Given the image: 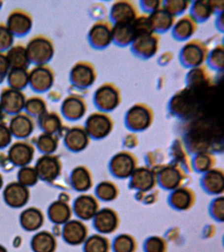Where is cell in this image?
I'll use <instances>...</instances> for the list:
<instances>
[{"label":"cell","mask_w":224,"mask_h":252,"mask_svg":"<svg viewBox=\"0 0 224 252\" xmlns=\"http://www.w3.org/2000/svg\"><path fill=\"white\" fill-rule=\"evenodd\" d=\"M216 84L192 87L187 86L172 96L169 110L174 115L187 121L211 114Z\"/></svg>","instance_id":"6da1fadb"},{"label":"cell","mask_w":224,"mask_h":252,"mask_svg":"<svg viewBox=\"0 0 224 252\" xmlns=\"http://www.w3.org/2000/svg\"><path fill=\"white\" fill-rule=\"evenodd\" d=\"M190 126L187 141L192 150L201 151L213 147L222 142V130L219 126L218 118L211 114L189 120Z\"/></svg>","instance_id":"7a4b0ae2"},{"label":"cell","mask_w":224,"mask_h":252,"mask_svg":"<svg viewBox=\"0 0 224 252\" xmlns=\"http://www.w3.org/2000/svg\"><path fill=\"white\" fill-rule=\"evenodd\" d=\"M25 47L29 61L36 66L46 65L54 55L52 41L45 36L39 35L33 37Z\"/></svg>","instance_id":"3957f363"},{"label":"cell","mask_w":224,"mask_h":252,"mask_svg":"<svg viewBox=\"0 0 224 252\" xmlns=\"http://www.w3.org/2000/svg\"><path fill=\"white\" fill-rule=\"evenodd\" d=\"M209 55V49L204 41L192 39L185 43L180 52V60L186 66L193 67L204 64Z\"/></svg>","instance_id":"277c9868"},{"label":"cell","mask_w":224,"mask_h":252,"mask_svg":"<svg viewBox=\"0 0 224 252\" xmlns=\"http://www.w3.org/2000/svg\"><path fill=\"white\" fill-rule=\"evenodd\" d=\"M94 102L103 112L116 109L122 101L121 90L113 83L105 82L98 87L94 96Z\"/></svg>","instance_id":"5b68a950"},{"label":"cell","mask_w":224,"mask_h":252,"mask_svg":"<svg viewBox=\"0 0 224 252\" xmlns=\"http://www.w3.org/2000/svg\"><path fill=\"white\" fill-rule=\"evenodd\" d=\"M154 119V112L148 104L137 102L128 110L126 122L133 131H143L151 125Z\"/></svg>","instance_id":"8992f818"},{"label":"cell","mask_w":224,"mask_h":252,"mask_svg":"<svg viewBox=\"0 0 224 252\" xmlns=\"http://www.w3.org/2000/svg\"><path fill=\"white\" fill-rule=\"evenodd\" d=\"M113 125V120L107 112L98 110L88 116L85 129L89 136L96 139H101L111 133Z\"/></svg>","instance_id":"52a82bcc"},{"label":"cell","mask_w":224,"mask_h":252,"mask_svg":"<svg viewBox=\"0 0 224 252\" xmlns=\"http://www.w3.org/2000/svg\"><path fill=\"white\" fill-rule=\"evenodd\" d=\"M95 67L88 61H80L74 65L70 71V78L76 88L84 89L91 86L97 79Z\"/></svg>","instance_id":"ba28073f"},{"label":"cell","mask_w":224,"mask_h":252,"mask_svg":"<svg viewBox=\"0 0 224 252\" xmlns=\"http://www.w3.org/2000/svg\"><path fill=\"white\" fill-rule=\"evenodd\" d=\"M114 25L111 21L100 19L96 21L88 33V38L92 46L97 49L105 48L113 41Z\"/></svg>","instance_id":"9c48e42d"},{"label":"cell","mask_w":224,"mask_h":252,"mask_svg":"<svg viewBox=\"0 0 224 252\" xmlns=\"http://www.w3.org/2000/svg\"><path fill=\"white\" fill-rule=\"evenodd\" d=\"M160 41V35L155 32L143 33L135 37L131 43V49L141 58H151L159 51Z\"/></svg>","instance_id":"30bf717a"},{"label":"cell","mask_w":224,"mask_h":252,"mask_svg":"<svg viewBox=\"0 0 224 252\" xmlns=\"http://www.w3.org/2000/svg\"><path fill=\"white\" fill-rule=\"evenodd\" d=\"M139 15V10L136 4L128 0L114 2L110 11V17L115 25L130 24Z\"/></svg>","instance_id":"8fae6325"},{"label":"cell","mask_w":224,"mask_h":252,"mask_svg":"<svg viewBox=\"0 0 224 252\" xmlns=\"http://www.w3.org/2000/svg\"><path fill=\"white\" fill-rule=\"evenodd\" d=\"M26 96L22 91L7 88L0 94V104L3 112L15 115L25 108Z\"/></svg>","instance_id":"7c38bea8"},{"label":"cell","mask_w":224,"mask_h":252,"mask_svg":"<svg viewBox=\"0 0 224 252\" xmlns=\"http://www.w3.org/2000/svg\"><path fill=\"white\" fill-rule=\"evenodd\" d=\"M54 82V72L46 64L38 65L29 72V84L36 92H46L52 88Z\"/></svg>","instance_id":"4fadbf2b"},{"label":"cell","mask_w":224,"mask_h":252,"mask_svg":"<svg viewBox=\"0 0 224 252\" xmlns=\"http://www.w3.org/2000/svg\"><path fill=\"white\" fill-rule=\"evenodd\" d=\"M32 19L23 10L11 12L7 19L6 26L13 35H23L29 32L32 27Z\"/></svg>","instance_id":"5bb4252c"},{"label":"cell","mask_w":224,"mask_h":252,"mask_svg":"<svg viewBox=\"0 0 224 252\" xmlns=\"http://www.w3.org/2000/svg\"><path fill=\"white\" fill-rule=\"evenodd\" d=\"M88 109L85 99L79 94H70L64 98L62 105L63 114L69 120L83 117Z\"/></svg>","instance_id":"9a60e30c"},{"label":"cell","mask_w":224,"mask_h":252,"mask_svg":"<svg viewBox=\"0 0 224 252\" xmlns=\"http://www.w3.org/2000/svg\"><path fill=\"white\" fill-rule=\"evenodd\" d=\"M151 27L155 32H163L173 27L176 21V16L165 9L162 5L149 14Z\"/></svg>","instance_id":"2e32d148"},{"label":"cell","mask_w":224,"mask_h":252,"mask_svg":"<svg viewBox=\"0 0 224 252\" xmlns=\"http://www.w3.org/2000/svg\"><path fill=\"white\" fill-rule=\"evenodd\" d=\"M34 127L32 116L22 112L13 116L9 126L12 135L19 138L28 137L32 133Z\"/></svg>","instance_id":"e0dca14e"},{"label":"cell","mask_w":224,"mask_h":252,"mask_svg":"<svg viewBox=\"0 0 224 252\" xmlns=\"http://www.w3.org/2000/svg\"><path fill=\"white\" fill-rule=\"evenodd\" d=\"M172 28L173 36L179 40H185L196 32L198 22L190 14H186L176 21Z\"/></svg>","instance_id":"ac0fdd59"},{"label":"cell","mask_w":224,"mask_h":252,"mask_svg":"<svg viewBox=\"0 0 224 252\" xmlns=\"http://www.w3.org/2000/svg\"><path fill=\"white\" fill-rule=\"evenodd\" d=\"M64 142L68 149L74 151H80L87 147L90 136L85 128L75 126L68 130L64 136Z\"/></svg>","instance_id":"d6986e66"},{"label":"cell","mask_w":224,"mask_h":252,"mask_svg":"<svg viewBox=\"0 0 224 252\" xmlns=\"http://www.w3.org/2000/svg\"><path fill=\"white\" fill-rule=\"evenodd\" d=\"M186 83L187 86L193 87L215 84L211 73L204 64L191 68L187 74Z\"/></svg>","instance_id":"ffe728a7"},{"label":"cell","mask_w":224,"mask_h":252,"mask_svg":"<svg viewBox=\"0 0 224 252\" xmlns=\"http://www.w3.org/2000/svg\"><path fill=\"white\" fill-rule=\"evenodd\" d=\"M9 154V158L12 162L24 165L32 159L34 149L30 144L25 141H18L11 146Z\"/></svg>","instance_id":"44dd1931"},{"label":"cell","mask_w":224,"mask_h":252,"mask_svg":"<svg viewBox=\"0 0 224 252\" xmlns=\"http://www.w3.org/2000/svg\"><path fill=\"white\" fill-rule=\"evenodd\" d=\"M11 68H28L30 61L29 60L26 47L23 45H13L5 53Z\"/></svg>","instance_id":"7402d4cb"},{"label":"cell","mask_w":224,"mask_h":252,"mask_svg":"<svg viewBox=\"0 0 224 252\" xmlns=\"http://www.w3.org/2000/svg\"><path fill=\"white\" fill-rule=\"evenodd\" d=\"M135 31L132 23L126 25H115L113 27V41L121 46L130 44L134 40Z\"/></svg>","instance_id":"603a6c76"},{"label":"cell","mask_w":224,"mask_h":252,"mask_svg":"<svg viewBox=\"0 0 224 252\" xmlns=\"http://www.w3.org/2000/svg\"><path fill=\"white\" fill-rule=\"evenodd\" d=\"M133 167V159L129 154L120 153L112 161V169L117 176L127 177L130 174Z\"/></svg>","instance_id":"cb8c5ba5"},{"label":"cell","mask_w":224,"mask_h":252,"mask_svg":"<svg viewBox=\"0 0 224 252\" xmlns=\"http://www.w3.org/2000/svg\"><path fill=\"white\" fill-rule=\"evenodd\" d=\"M64 239L72 244H79L86 237V230L83 224L79 222L72 221L65 226L64 230Z\"/></svg>","instance_id":"d4e9b609"},{"label":"cell","mask_w":224,"mask_h":252,"mask_svg":"<svg viewBox=\"0 0 224 252\" xmlns=\"http://www.w3.org/2000/svg\"><path fill=\"white\" fill-rule=\"evenodd\" d=\"M5 200L11 206H23L28 199V192L23 185H11L5 192Z\"/></svg>","instance_id":"484cf974"},{"label":"cell","mask_w":224,"mask_h":252,"mask_svg":"<svg viewBox=\"0 0 224 252\" xmlns=\"http://www.w3.org/2000/svg\"><path fill=\"white\" fill-rule=\"evenodd\" d=\"M59 171L58 161L54 157L46 156L37 163V173L44 179L54 178Z\"/></svg>","instance_id":"4316f807"},{"label":"cell","mask_w":224,"mask_h":252,"mask_svg":"<svg viewBox=\"0 0 224 252\" xmlns=\"http://www.w3.org/2000/svg\"><path fill=\"white\" fill-rule=\"evenodd\" d=\"M6 78L9 88L22 91L29 84V72L25 68H10Z\"/></svg>","instance_id":"83f0119b"},{"label":"cell","mask_w":224,"mask_h":252,"mask_svg":"<svg viewBox=\"0 0 224 252\" xmlns=\"http://www.w3.org/2000/svg\"><path fill=\"white\" fill-rule=\"evenodd\" d=\"M117 218L115 214L109 210H105L97 215L96 226L103 233H110L117 226Z\"/></svg>","instance_id":"f1b7e54d"},{"label":"cell","mask_w":224,"mask_h":252,"mask_svg":"<svg viewBox=\"0 0 224 252\" xmlns=\"http://www.w3.org/2000/svg\"><path fill=\"white\" fill-rule=\"evenodd\" d=\"M74 208L76 214L83 219H90L95 214L97 204L92 197L84 196L80 197L76 201Z\"/></svg>","instance_id":"f546056e"},{"label":"cell","mask_w":224,"mask_h":252,"mask_svg":"<svg viewBox=\"0 0 224 252\" xmlns=\"http://www.w3.org/2000/svg\"><path fill=\"white\" fill-rule=\"evenodd\" d=\"M39 123L45 133L52 135L62 127V120L56 112H45L39 117Z\"/></svg>","instance_id":"4dcf8cb0"},{"label":"cell","mask_w":224,"mask_h":252,"mask_svg":"<svg viewBox=\"0 0 224 252\" xmlns=\"http://www.w3.org/2000/svg\"><path fill=\"white\" fill-rule=\"evenodd\" d=\"M214 13L211 1H196L192 3L190 15L198 22L209 19Z\"/></svg>","instance_id":"1f68e13d"},{"label":"cell","mask_w":224,"mask_h":252,"mask_svg":"<svg viewBox=\"0 0 224 252\" xmlns=\"http://www.w3.org/2000/svg\"><path fill=\"white\" fill-rule=\"evenodd\" d=\"M24 109L29 116L39 118L47 112L46 102L40 96H31L27 98Z\"/></svg>","instance_id":"d6a6232c"},{"label":"cell","mask_w":224,"mask_h":252,"mask_svg":"<svg viewBox=\"0 0 224 252\" xmlns=\"http://www.w3.org/2000/svg\"><path fill=\"white\" fill-rule=\"evenodd\" d=\"M110 243L109 240L103 236L95 235L92 236L86 241V252H109Z\"/></svg>","instance_id":"836d02e7"},{"label":"cell","mask_w":224,"mask_h":252,"mask_svg":"<svg viewBox=\"0 0 224 252\" xmlns=\"http://www.w3.org/2000/svg\"><path fill=\"white\" fill-rule=\"evenodd\" d=\"M54 244V238L46 232L37 234L32 242L33 248L36 252H52Z\"/></svg>","instance_id":"e575fe53"},{"label":"cell","mask_w":224,"mask_h":252,"mask_svg":"<svg viewBox=\"0 0 224 252\" xmlns=\"http://www.w3.org/2000/svg\"><path fill=\"white\" fill-rule=\"evenodd\" d=\"M42 215L36 210H28L21 217V222L23 226L29 230H34L38 228L42 223Z\"/></svg>","instance_id":"d590c367"},{"label":"cell","mask_w":224,"mask_h":252,"mask_svg":"<svg viewBox=\"0 0 224 252\" xmlns=\"http://www.w3.org/2000/svg\"><path fill=\"white\" fill-rule=\"evenodd\" d=\"M58 145V139L52 134L42 133L37 140V146L40 151L46 153H52L57 149Z\"/></svg>","instance_id":"8d00e7d4"},{"label":"cell","mask_w":224,"mask_h":252,"mask_svg":"<svg viewBox=\"0 0 224 252\" xmlns=\"http://www.w3.org/2000/svg\"><path fill=\"white\" fill-rule=\"evenodd\" d=\"M50 215L53 221L64 222L70 217V210L64 203H56L51 207Z\"/></svg>","instance_id":"74e56055"},{"label":"cell","mask_w":224,"mask_h":252,"mask_svg":"<svg viewBox=\"0 0 224 252\" xmlns=\"http://www.w3.org/2000/svg\"><path fill=\"white\" fill-rule=\"evenodd\" d=\"M209 66L215 70H222L224 68V47L222 44L216 45L208 57Z\"/></svg>","instance_id":"f35d334b"},{"label":"cell","mask_w":224,"mask_h":252,"mask_svg":"<svg viewBox=\"0 0 224 252\" xmlns=\"http://www.w3.org/2000/svg\"><path fill=\"white\" fill-rule=\"evenodd\" d=\"M113 247L115 252H134L136 245L131 236L121 235L115 240Z\"/></svg>","instance_id":"ab89813d"},{"label":"cell","mask_w":224,"mask_h":252,"mask_svg":"<svg viewBox=\"0 0 224 252\" xmlns=\"http://www.w3.org/2000/svg\"><path fill=\"white\" fill-rule=\"evenodd\" d=\"M72 183L77 190H84L89 188L90 178L87 171L84 169L78 168L72 173Z\"/></svg>","instance_id":"60d3db41"},{"label":"cell","mask_w":224,"mask_h":252,"mask_svg":"<svg viewBox=\"0 0 224 252\" xmlns=\"http://www.w3.org/2000/svg\"><path fill=\"white\" fill-rule=\"evenodd\" d=\"M204 185L212 192H218L223 189V177L218 172L211 171L206 175Z\"/></svg>","instance_id":"b9f144b4"},{"label":"cell","mask_w":224,"mask_h":252,"mask_svg":"<svg viewBox=\"0 0 224 252\" xmlns=\"http://www.w3.org/2000/svg\"><path fill=\"white\" fill-rule=\"evenodd\" d=\"M14 36L6 25L0 23V52H5L13 46Z\"/></svg>","instance_id":"7bdbcfd3"},{"label":"cell","mask_w":224,"mask_h":252,"mask_svg":"<svg viewBox=\"0 0 224 252\" xmlns=\"http://www.w3.org/2000/svg\"><path fill=\"white\" fill-rule=\"evenodd\" d=\"M153 177L152 174L147 170H141L135 173L133 177V183L135 186L142 190L150 188L153 185Z\"/></svg>","instance_id":"ee69618b"},{"label":"cell","mask_w":224,"mask_h":252,"mask_svg":"<svg viewBox=\"0 0 224 252\" xmlns=\"http://www.w3.org/2000/svg\"><path fill=\"white\" fill-rule=\"evenodd\" d=\"M191 4L190 1H162V7L170 12L172 15L177 16L184 13L188 9Z\"/></svg>","instance_id":"f6af8a7d"},{"label":"cell","mask_w":224,"mask_h":252,"mask_svg":"<svg viewBox=\"0 0 224 252\" xmlns=\"http://www.w3.org/2000/svg\"><path fill=\"white\" fill-rule=\"evenodd\" d=\"M172 201L174 206L180 209L188 208L190 206L191 197L186 190H180L173 194Z\"/></svg>","instance_id":"bcb514c9"},{"label":"cell","mask_w":224,"mask_h":252,"mask_svg":"<svg viewBox=\"0 0 224 252\" xmlns=\"http://www.w3.org/2000/svg\"><path fill=\"white\" fill-rule=\"evenodd\" d=\"M145 250L147 252H166V242L162 238L154 236L147 240Z\"/></svg>","instance_id":"7dc6e473"},{"label":"cell","mask_w":224,"mask_h":252,"mask_svg":"<svg viewBox=\"0 0 224 252\" xmlns=\"http://www.w3.org/2000/svg\"><path fill=\"white\" fill-rule=\"evenodd\" d=\"M162 185L168 188H173L178 185L179 179L178 173L174 169H168L162 173Z\"/></svg>","instance_id":"c3c4849f"},{"label":"cell","mask_w":224,"mask_h":252,"mask_svg":"<svg viewBox=\"0 0 224 252\" xmlns=\"http://www.w3.org/2000/svg\"><path fill=\"white\" fill-rule=\"evenodd\" d=\"M38 173L31 167H25L19 172V180L21 185H33L36 181Z\"/></svg>","instance_id":"681fc988"},{"label":"cell","mask_w":224,"mask_h":252,"mask_svg":"<svg viewBox=\"0 0 224 252\" xmlns=\"http://www.w3.org/2000/svg\"><path fill=\"white\" fill-rule=\"evenodd\" d=\"M97 194L104 200H111L116 196L115 187L110 183H103L97 189Z\"/></svg>","instance_id":"f907efd6"},{"label":"cell","mask_w":224,"mask_h":252,"mask_svg":"<svg viewBox=\"0 0 224 252\" xmlns=\"http://www.w3.org/2000/svg\"><path fill=\"white\" fill-rule=\"evenodd\" d=\"M12 134L9 130V126L0 122V148H4L10 143L12 139Z\"/></svg>","instance_id":"816d5d0a"},{"label":"cell","mask_w":224,"mask_h":252,"mask_svg":"<svg viewBox=\"0 0 224 252\" xmlns=\"http://www.w3.org/2000/svg\"><path fill=\"white\" fill-rule=\"evenodd\" d=\"M10 68L6 54L5 52H0V82L6 78Z\"/></svg>","instance_id":"f5cc1de1"},{"label":"cell","mask_w":224,"mask_h":252,"mask_svg":"<svg viewBox=\"0 0 224 252\" xmlns=\"http://www.w3.org/2000/svg\"><path fill=\"white\" fill-rule=\"evenodd\" d=\"M210 162V157L207 155L206 152H202L199 154L196 157V163L198 169L200 170H205L209 167Z\"/></svg>","instance_id":"db71d44e"},{"label":"cell","mask_w":224,"mask_h":252,"mask_svg":"<svg viewBox=\"0 0 224 252\" xmlns=\"http://www.w3.org/2000/svg\"><path fill=\"white\" fill-rule=\"evenodd\" d=\"M140 4L144 11L151 13L162 6V1H141Z\"/></svg>","instance_id":"11a10c76"},{"label":"cell","mask_w":224,"mask_h":252,"mask_svg":"<svg viewBox=\"0 0 224 252\" xmlns=\"http://www.w3.org/2000/svg\"><path fill=\"white\" fill-rule=\"evenodd\" d=\"M213 210L215 216L218 217V219L223 218V200H219V202H216L213 206Z\"/></svg>","instance_id":"9f6ffc18"},{"label":"cell","mask_w":224,"mask_h":252,"mask_svg":"<svg viewBox=\"0 0 224 252\" xmlns=\"http://www.w3.org/2000/svg\"><path fill=\"white\" fill-rule=\"evenodd\" d=\"M160 58V64H166L172 59V55L168 52H165L164 54L161 55Z\"/></svg>","instance_id":"6f0895ef"},{"label":"cell","mask_w":224,"mask_h":252,"mask_svg":"<svg viewBox=\"0 0 224 252\" xmlns=\"http://www.w3.org/2000/svg\"><path fill=\"white\" fill-rule=\"evenodd\" d=\"M3 115V111L2 108H1V104H0V122L1 121Z\"/></svg>","instance_id":"680465c9"},{"label":"cell","mask_w":224,"mask_h":252,"mask_svg":"<svg viewBox=\"0 0 224 252\" xmlns=\"http://www.w3.org/2000/svg\"><path fill=\"white\" fill-rule=\"evenodd\" d=\"M0 252H5V250L1 246H0Z\"/></svg>","instance_id":"91938a15"},{"label":"cell","mask_w":224,"mask_h":252,"mask_svg":"<svg viewBox=\"0 0 224 252\" xmlns=\"http://www.w3.org/2000/svg\"><path fill=\"white\" fill-rule=\"evenodd\" d=\"M1 183H2V182H1V177H0V187H1Z\"/></svg>","instance_id":"94428289"}]
</instances>
